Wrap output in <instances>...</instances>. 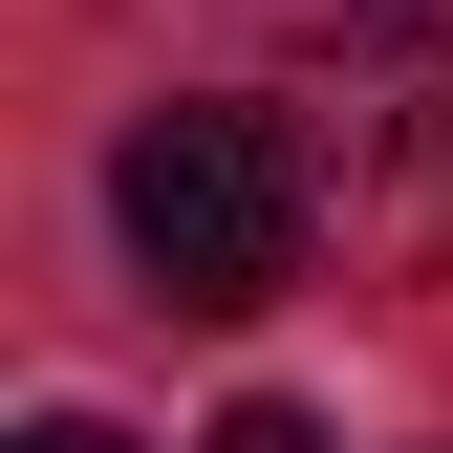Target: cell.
Segmentation results:
<instances>
[{
  "instance_id": "obj_3",
  "label": "cell",
  "mask_w": 453,
  "mask_h": 453,
  "mask_svg": "<svg viewBox=\"0 0 453 453\" xmlns=\"http://www.w3.org/2000/svg\"><path fill=\"white\" fill-rule=\"evenodd\" d=\"M195 453H324V411H280V388H238V411H216Z\"/></svg>"
},
{
  "instance_id": "obj_5",
  "label": "cell",
  "mask_w": 453,
  "mask_h": 453,
  "mask_svg": "<svg viewBox=\"0 0 453 453\" xmlns=\"http://www.w3.org/2000/svg\"><path fill=\"white\" fill-rule=\"evenodd\" d=\"M367 22H432V0H367Z\"/></svg>"
},
{
  "instance_id": "obj_2",
  "label": "cell",
  "mask_w": 453,
  "mask_h": 453,
  "mask_svg": "<svg viewBox=\"0 0 453 453\" xmlns=\"http://www.w3.org/2000/svg\"><path fill=\"white\" fill-rule=\"evenodd\" d=\"M303 173L346 195V238H367V259H432V238H453V43L367 65V87H346V130H324Z\"/></svg>"
},
{
  "instance_id": "obj_1",
  "label": "cell",
  "mask_w": 453,
  "mask_h": 453,
  "mask_svg": "<svg viewBox=\"0 0 453 453\" xmlns=\"http://www.w3.org/2000/svg\"><path fill=\"white\" fill-rule=\"evenodd\" d=\"M108 216H130L151 303L259 324L280 280H303V238H324V173H303V130H280V108H130V151H108Z\"/></svg>"
},
{
  "instance_id": "obj_4",
  "label": "cell",
  "mask_w": 453,
  "mask_h": 453,
  "mask_svg": "<svg viewBox=\"0 0 453 453\" xmlns=\"http://www.w3.org/2000/svg\"><path fill=\"white\" fill-rule=\"evenodd\" d=\"M22 453H130V432H87V411H43V432H22Z\"/></svg>"
}]
</instances>
